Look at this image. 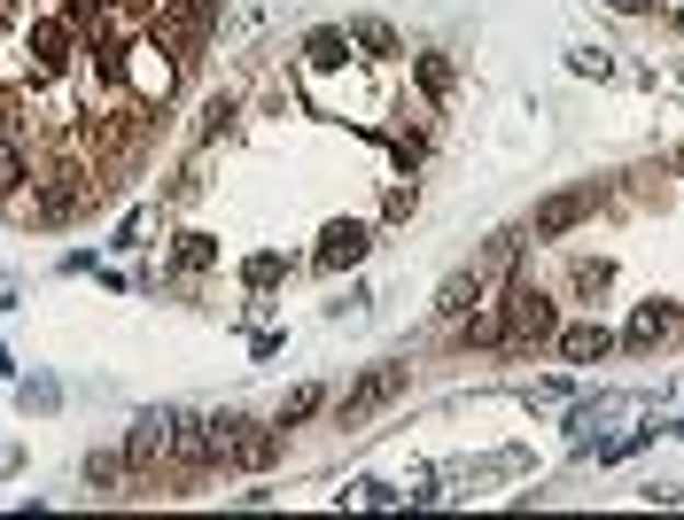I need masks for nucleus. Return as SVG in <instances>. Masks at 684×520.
Returning <instances> with one entry per match:
<instances>
[{"label": "nucleus", "mask_w": 684, "mask_h": 520, "mask_svg": "<svg viewBox=\"0 0 684 520\" xmlns=\"http://www.w3.org/2000/svg\"><path fill=\"white\" fill-rule=\"evenodd\" d=\"M397 389H404V366H381L374 381H358V389H351V404H342V419H358V412H374V404H389Z\"/></svg>", "instance_id": "10"}, {"label": "nucleus", "mask_w": 684, "mask_h": 520, "mask_svg": "<svg viewBox=\"0 0 684 520\" xmlns=\"http://www.w3.org/2000/svg\"><path fill=\"white\" fill-rule=\"evenodd\" d=\"M607 9H615V16H653L661 0H607Z\"/></svg>", "instance_id": "22"}, {"label": "nucleus", "mask_w": 684, "mask_h": 520, "mask_svg": "<svg viewBox=\"0 0 684 520\" xmlns=\"http://www.w3.org/2000/svg\"><path fill=\"white\" fill-rule=\"evenodd\" d=\"M241 280H249V288H273V280H281V256H249Z\"/></svg>", "instance_id": "19"}, {"label": "nucleus", "mask_w": 684, "mask_h": 520, "mask_svg": "<svg viewBox=\"0 0 684 520\" xmlns=\"http://www.w3.org/2000/svg\"><path fill=\"white\" fill-rule=\"evenodd\" d=\"M475 303H482V273H452V280H444V296H436V319H444V326H459Z\"/></svg>", "instance_id": "9"}, {"label": "nucleus", "mask_w": 684, "mask_h": 520, "mask_svg": "<svg viewBox=\"0 0 684 520\" xmlns=\"http://www.w3.org/2000/svg\"><path fill=\"white\" fill-rule=\"evenodd\" d=\"M171 256H180V273H203V265H210L218 249H210L203 233H180V249H171Z\"/></svg>", "instance_id": "16"}, {"label": "nucleus", "mask_w": 684, "mask_h": 520, "mask_svg": "<svg viewBox=\"0 0 684 520\" xmlns=\"http://www.w3.org/2000/svg\"><path fill=\"white\" fill-rule=\"evenodd\" d=\"M381 218H412V180H397V187H389V203H381Z\"/></svg>", "instance_id": "21"}, {"label": "nucleus", "mask_w": 684, "mask_h": 520, "mask_svg": "<svg viewBox=\"0 0 684 520\" xmlns=\"http://www.w3.org/2000/svg\"><path fill=\"white\" fill-rule=\"evenodd\" d=\"M351 47H366V55H397V32H389L381 16H358V24H351Z\"/></svg>", "instance_id": "14"}, {"label": "nucleus", "mask_w": 684, "mask_h": 520, "mask_svg": "<svg viewBox=\"0 0 684 520\" xmlns=\"http://www.w3.org/2000/svg\"><path fill=\"white\" fill-rule=\"evenodd\" d=\"M226 125H233V102H226V94H218V102H210V109H203V132H210V140H218V132H226Z\"/></svg>", "instance_id": "20"}, {"label": "nucleus", "mask_w": 684, "mask_h": 520, "mask_svg": "<svg viewBox=\"0 0 684 520\" xmlns=\"http://www.w3.org/2000/svg\"><path fill=\"white\" fill-rule=\"evenodd\" d=\"M319 396H327L319 381H296V389L281 396V427H296V419H311V412H319Z\"/></svg>", "instance_id": "15"}, {"label": "nucleus", "mask_w": 684, "mask_h": 520, "mask_svg": "<svg viewBox=\"0 0 684 520\" xmlns=\"http://www.w3.org/2000/svg\"><path fill=\"white\" fill-rule=\"evenodd\" d=\"M676 24H684V9H676Z\"/></svg>", "instance_id": "24"}, {"label": "nucleus", "mask_w": 684, "mask_h": 520, "mask_svg": "<svg viewBox=\"0 0 684 520\" xmlns=\"http://www.w3.org/2000/svg\"><path fill=\"white\" fill-rule=\"evenodd\" d=\"M676 171H684V148H676Z\"/></svg>", "instance_id": "23"}, {"label": "nucleus", "mask_w": 684, "mask_h": 520, "mask_svg": "<svg viewBox=\"0 0 684 520\" xmlns=\"http://www.w3.org/2000/svg\"><path fill=\"white\" fill-rule=\"evenodd\" d=\"M125 459H133V466H156V459H171V412H140V419H133Z\"/></svg>", "instance_id": "5"}, {"label": "nucleus", "mask_w": 684, "mask_h": 520, "mask_svg": "<svg viewBox=\"0 0 684 520\" xmlns=\"http://www.w3.org/2000/svg\"><path fill=\"white\" fill-rule=\"evenodd\" d=\"M366 249H374V233H366V226H327V233H319V265H327V273H342V265H358Z\"/></svg>", "instance_id": "6"}, {"label": "nucleus", "mask_w": 684, "mask_h": 520, "mask_svg": "<svg viewBox=\"0 0 684 520\" xmlns=\"http://www.w3.org/2000/svg\"><path fill=\"white\" fill-rule=\"evenodd\" d=\"M210 443H218V459L226 466H249V474H265L273 459H281V436H273V427H256V419H210Z\"/></svg>", "instance_id": "1"}, {"label": "nucleus", "mask_w": 684, "mask_h": 520, "mask_svg": "<svg viewBox=\"0 0 684 520\" xmlns=\"http://www.w3.org/2000/svg\"><path fill=\"white\" fill-rule=\"evenodd\" d=\"M117 474H125V459H117V451H94V459H86V482H94V489H110Z\"/></svg>", "instance_id": "17"}, {"label": "nucleus", "mask_w": 684, "mask_h": 520, "mask_svg": "<svg viewBox=\"0 0 684 520\" xmlns=\"http://www.w3.org/2000/svg\"><path fill=\"white\" fill-rule=\"evenodd\" d=\"M24 180H39V171H32V148L0 132V210H9V203H24Z\"/></svg>", "instance_id": "7"}, {"label": "nucleus", "mask_w": 684, "mask_h": 520, "mask_svg": "<svg viewBox=\"0 0 684 520\" xmlns=\"http://www.w3.org/2000/svg\"><path fill=\"white\" fill-rule=\"evenodd\" d=\"M583 218H591V187H575V195H552V203L529 218V233H537V241H560V233H575Z\"/></svg>", "instance_id": "4"}, {"label": "nucleus", "mask_w": 684, "mask_h": 520, "mask_svg": "<svg viewBox=\"0 0 684 520\" xmlns=\"http://www.w3.org/2000/svg\"><path fill=\"white\" fill-rule=\"evenodd\" d=\"M505 342H513V350H537V342H552V296L513 288V296H505Z\"/></svg>", "instance_id": "2"}, {"label": "nucleus", "mask_w": 684, "mask_h": 520, "mask_svg": "<svg viewBox=\"0 0 684 520\" xmlns=\"http://www.w3.org/2000/svg\"><path fill=\"white\" fill-rule=\"evenodd\" d=\"M171 459H180L187 474L226 466V459H218V443H210V419H180V412H171Z\"/></svg>", "instance_id": "3"}, {"label": "nucleus", "mask_w": 684, "mask_h": 520, "mask_svg": "<svg viewBox=\"0 0 684 520\" xmlns=\"http://www.w3.org/2000/svg\"><path fill=\"white\" fill-rule=\"evenodd\" d=\"M568 70H575V78H607L615 62H607V55H598V47H575V55H568Z\"/></svg>", "instance_id": "18"}, {"label": "nucleus", "mask_w": 684, "mask_h": 520, "mask_svg": "<svg viewBox=\"0 0 684 520\" xmlns=\"http://www.w3.org/2000/svg\"><path fill=\"white\" fill-rule=\"evenodd\" d=\"M552 342H560V358H568V366H591V358H607V350H615V334H607V326H591V319H583V326H560Z\"/></svg>", "instance_id": "8"}, {"label": "nucleus", "mask_w": 684, "mask_h": 520, "mask_svg": "<svg viewBox=\"0 0 684 520\" xmlns=\"http://www.w3.org/2000/svg\"><path fill=\"white\" fill-rule=\"evenodd\" d=\"M412 70H420V94H428V102H444L452 85H459V70H452V55H444V47H428Z\"/></svg>", "instance_id": "11"}, {"label": "nucleus", "mask_w": 684, "mask_h": 520, "mask_svg": "<svg viewBox=\"0 0 684 520\" xmlns=\"http://www.w3.org/2000/svg\"><path fill=\"white\" fill-rule=\"evenodd\" d=\"M661 334H676V303H638L630 311V342H661Z\"/></svg>", "instance_id": "13"}, {"label": "nucleus", "mask_w": 684, "mask_h": 520, "mask_svg": "<svg viewBox=\"0 0 684 520\" xmlns=\"http://www.w3.org/2000/svg\"><path fill=\"white\" fill-rule=\"evenodd\" d=\"M304 62H311V70H342V62H351V32H334V24L311 32V39H304Z\"/></svg>", "instance_id": "12"}]
</instances>
